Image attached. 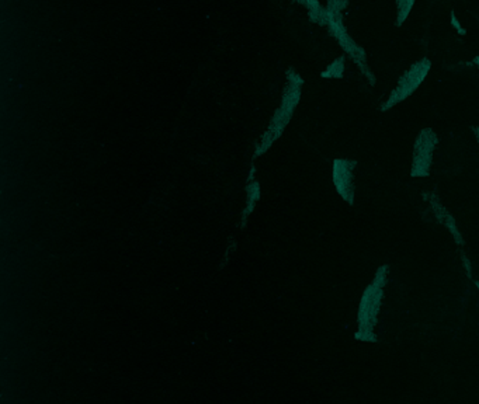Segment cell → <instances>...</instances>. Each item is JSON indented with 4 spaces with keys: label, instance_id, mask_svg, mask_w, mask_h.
<instances>
[{
    "label": "cell",
    "instance_id": "cell-1",
    "mask_svg": "<svg viewBox=\"0 0 479 404\" xmlns=\"http://www.w3.org/2000/svg\"><path fill=\"white\" fill-rule=\"evenodd\" d=\"M388 281V265H382L377 270L374 281L365 288L360 300L357 316V333L356 338L361 341H377L375 327L378 321V313L384 298V286Z\"/></svg>",
    "mask_w": 479,
    "mask_h": 404
},
{
    "label": "cell",
    "instance_id": "cell-2",
    "mask_svg": "<svg viewBox=\"0 0 479 404\" xmlns=\"http://www.w3.org/2000/svg\"><path fill=\"white\" fill-rule=\"evenodd\" d=\"M431 69V61L429 58H421L410 65V68L399 78L396 86L389 93L388 99L379 107L381 111H388L410 97L419 86L426 81Z\"/></svg>",
    "mask_w": 479,
    "mask_h": 404
},
{
    "label": "cell",
    "instance_id": "cell-3",
    "mask_svg": "<svg viewBox=\"0 0 479 404\" xmlns=\"http://www.w3.org/2000/svg\"><path fill=\"white\" fill-rule=\"evenodd\" d=\"M329 29V33L330 36L337 41V44L340 46V48L343 50L344 55L349 57L353 64L358 68V71L361 72V75L365 78V81L374 86L375 85V76L368 65V61H367V53L365 50L358 46L354 39L349 34L344 23H343V19H333V18H329V23L326 26Z\"/></svg>",
    "mask_w": 479,
    "mask_h": 404
},
{
    "label": "cell",
    "instance_id": "cell-4",
    "mask_svg": "<svg viewBox=\"0 0 479 404\" xmlns=\"http://www.w3.org/2000/svg\"><path fill=\"white\" fill-rule=\"evenodd\" d=\"M438 138L431 128H424L416 137L412 155V177H427L433 163V153L437 146Z\"/></svg>",
    "mask_w": 479,
    "mask_h": 404
},
{
    "label": "cell",
    "instance_id": "cell-5",
    "mask_svg": "<svg viewBox=\"0 0 479 404\" xmlns=\"http://www.w3.org/2000/svg\"><path fill=\"white\" fill-rule=\"evenodd\" d=\"M356 160L335 159L333 160V184L339 195L350 205L354 202V169Z\"/></svg>",
    "mask_w": 479,
    "mask_h": 404
},
{
    "label": "cell",
    "instance_id": "cell-6",
    "mask_svg": "<svg viewBox=\"0 0 479 404\" xmlns=\"http://www.w3.org/2000/svg\"><path fill=\"white\" fill-rule=\"evenodd\" d=\"M294 2L302 5L309 15V19L312 23L319 26H328L329 23V13L326 8H323L319 0H294Z\"/></svg>",
    "mask_w": 479,
    "mask_h": 404
},
{
    "label": "cell",
    "instance_id": "cell-7",
    "mask_svg": "<svg viewBox=\"0 0 479 404\" xmlns=\"http://www.w3.org/2000/svg\"><path fill=\"white\" fill-rule=\"evenodd\" d=\"M414 4H416V0H396L395 2V12H396L395 25L398 27L403 26V23L407 20Z\"/></svg>",
    "mask_w": 479,
    "mask_h": 404
},
{
    "label": "cell",
    "instance_id": "cell-8",
    "mask_svg": "<svg viewBox=\"0 0 479 404\" xmlns=\"http://www.w3.org/2000/svg\"><path fill=\"white\" fill-rule=\"evenodd\" d=\"M344 64H346V57L344 55L337 57L332 64L326 67V69L321 74V76L325 79H342L344 75Z\"/></svg>",
    "mask_w": 479,
    "mask_h": 404
},
{
    "label": "cell",
    "instance_id": "cell-9",
    "mask_svg": "<svg viewBox=\"0 0 479 404\" xmlns=\"http://www.w3.org/2000/svg\"><path fill=\"white\" fill-rule=\"evenodd\" d=\"M349 8V0H326V11L329 18L343 19V12Z\"/></svg>",
    "mask_w": 479,
    "mask_h": 404
},
{
    "label": "cell",
    "instance_id": "cell-10",
    "mask_svg": "<svg viewBox=\"0 0 479 404\" xmlns=\"http://www.w3.org/2000/svg\"><path fill=\"white\" fill-rule=\"evenodd\" d=\"M450 23H451V26H452V29L455 30L457 34H459V36H466V30H465L464 26L459 23V20H458V18H457V15H455L454 11L450 12Z\"/></svg>",
    "mask_w": 479,
    "mask_h": 404
},
{
    "label": "cell",
    "instance_id": "cell-11",
    "mask_svg": "<svg viewBox=\"0 0 479 404\" xmlns=\"http://www.w3.org/2000/svg\"><path fill=\"white\" fill-rule=\"evenodd\" d=\"M472 131H473L475 139H476V142H478V145H479V127H473V128H472Z\"/></svg>",
    "mask_w": 479,
    "mask_h": 404
},
{
    "label": "cell",
    "instance_id": "cell-12",
    "mask_svg": "<svg viewBox=\"0 0 479 404\" xmlns=\"http://www.w3.org/2000/svg\"><path fill=\"white\" fill-rule=\"evenodd\" d=\"M472 65H475L476 68H479V57H475V58L472 60Z\"/></svg>",
    "mask_w": 479,
    "mask_h": 404
},
{
    "label": "cell",
    "instance_id": "cell-13",
    "mask_svg": "<svg viewBox=\"0 0 479 404\" xmlns=\"http://www.w3.org/2000/svg\"><path fill=\"white\" fill-rule=\"evenodd\" d=\"M476 286H478V288H479V282H476Z\"/></svg>",
    "mask_w": 479,
    "mask_h": 404
}]
</instances>
